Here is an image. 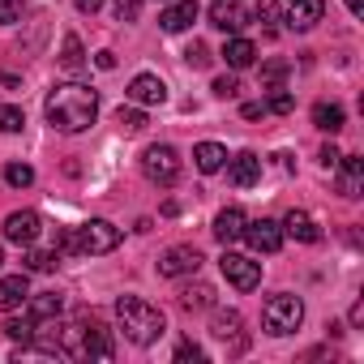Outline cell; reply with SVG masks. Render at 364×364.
I'll use <instances>...</instances> for the list:
<instances>
[{
	"label": "cell",
	"mask_w": 364,
	"mask_h": 364,
	"mask_svg": "<svg viewBox=\"0 0 364 364\" xmlns=\"http://www.w3.org/2000/svg\"><path fill=\"white\" fill-rule=\"evenodd\" d=\"M193 163H198V171H219L223 163H228V150L219 146V141H202V146H193Z\"/></svg>",
	"instance_id": "cell-20"
},
{
	"label": "cell",
	"mask_w": 364,
	"mask_h": 364,
	"mask_svg": "<svg viewBox=\"0 0 364 364\" xmlns=\"http://www.w3.org/2000/svg\"><path fill=\"white\" fill-rule=\"evenodd\" d=\"M240 326H245V321H240V313H232V309H228V313H215V326H210V330H215V338H223V343H228V338H240Z\"/></svg>",
	"instance_id": "cell-26"
},
{
	"label": "cell",
	"mask_w": 364,
	"mask_h": 364,
	"mask_svg": "<svg viewBox=\"0 0 364 364\" xmlns=\"http://www.w3.org/2000/svg\"><path fill=\"white\" fill-rule=\"evenodd\" d=\"M266 116V103H245V120H262Z\"/></svg>",
	"instance_id": "cell-41"
},
{
	"label": "cell",
	"mask_w": 364,
	"mask_h": 364,
	"mask_svg": "<svg viewBox=\"0 0 364 364\" xmlns=\"http://www.w3.org/2000/svg\"><path fill=\"white\" fill-rule=\"evenodd\" d=\"M116 245H120V228L107 223V219H90V223L69 228V232L60 236V249H65V253H90V257L112 253Z\"/></svg>",
	"instance_id": "cell-3"
},
{
	"label": "cell",
	"mask_w": 364,
	"mask_h": 364,
	"mask_svg": "<svg viewBox=\"0 0 364 364\" xmlns=\"http://www.w3.org/2000/svg\"><path fill=\"white\" fill-rule=\"evenodd\" d=\"M338 159H343V154H338L334 146H326V150H321V167H338Z\"/></svg>",
	"instance_id": "cell-42"
},
{
	"label": "cell",
	"mask_w": 364,
	"mask_h": 364,
	"mask_svg": "<svg viewBox=\"0 0 364 364\" xmlns=\"http://www.w3.org/2000/svg\"><path fill=\"white\" fill-rule=\"evenodd\" d=\"M283 77H287V65H283V60L266 65V86H270V90H274V86H283Z\"/></svg>",
	"instance_id": "cell-36"
},
{
	"label": "cell",
	"mask_w": 364,
	"mask_h": 364,
	"mask_svg": "<svg viewBox=\"0 0 364 364\" xmlns=\"http://www.w3.org/2000/svg\"><path fill=\"white\" fill-rule=\"evenodd\" d=\"M73 5H77V14H99L103 0H73Z\"/></svg>",
	"instance_id": "cell-39"
},
{
	"label": "cell",
	"mask_w": 364,
	"mask_h": 364,
	"mask_svg": "<svg viewBox=\"0 0 364 364\" xmlns=\"http://www.w3.org/2000/svg\"><path fill=\"white\" fill-rule=\"evenodd\" d=\"M185 60H189L193 69H206V65H210V52H206V43H193V48L185 52Z\"/></svg>",
	"instance_id": "cell-35"
},
{
	"label": "cell",
	"mask_w": 364,
	"mask_h": 364,
	"mask_svg": "<svg viewBox=\"0 0 364 364\" xmlns=\"http://www.w3.org/2000/svg\"><path fill=\"white\" fill-rule=\"evenodd\" d=\"M56 266V253L52 249H31L26 253V270H52Z\"/></svg>",
	"instance_id": "cell-31"
},
{
	"label": "cell",
	"mask_w": 364,
	"mask_h": 364,
	"mask_svg": "<svg viewBox=\"0 0 364 364\" xmlns=\"http://www.w3.org/2000/svg\"><path fill=\"white\" fill-rule=\"evenodd\" d=\"M137 9H141L137 0H116V18L120 22H137Z\"/></svg>",
	"instance_id": "cell-38"
},
{
	"label": "cell",
	"mask_w": 364,
	"mask_h": 364,
	"mask_svg": "<svg viewBox=\"0 0 364 364\" xmlns=\"http://www.w3.org/2000/svg\"><path fill=\"white\" fill-rule=\"evenodd\" d=\"M296 107V99H291V90H283V86H274V95H270V103H266V112H279V116H287Z\"/></svg>",
	"instance_id": "cell-30"
},
{
	"label": "cell",
	"mask_w": 364,
	"mask_h": 364,
	"mask_svg": "<svg viewBox=\"0 0 364 364\" xmlns=\"http://www.w3.org/2000/svg\"><path fill=\"white\" fill-rule=\"evenodd\" d=\"M202 355H206V351H202L198 343H189V338L180 343V347H176V360H180V364H185V360H202Z\"/></svg>",
	"instance_id": "cell-37"
},
{
	"label": "cell",
	"mask_w": 364,
	"mask_h": 364,
	"mask_svg": "<svg viewBox=\"0 0 364 364\" xmlns=\"http://www.w3.org/2000/svg\"><path fill=\"white\" fill-rule=\"evenodd\" d=\"M22 124H26V116H22V107H0V133H22Z\"/></svg>",
	"instance_id": "cell-29"
},
{
	"label": "cell",
	"mask_w": 364,
	"mask_h": 364,
	"mask_svg": "<svg viewBox=\"0 0 364 364\" xmlns=\"http://www.w3.org/2000/svg\"><path fill=\"white\" fill-rule=\"evenodd\" d=\"M0 262H5V253H0Z\"/></svg>",
	"instance_id": "cell-45"
},
{
	"label": "cell",
	"mask_w": 364,
	"mask_h": 364,
	"mask_svg": "<svg viewBox=\"0 0 364 364\" xmlns=\"http://www.w3.org/2000/svg\"><path fill=\"white\" fill-rule=\"evenodd\" d=\"M116 317H120V326H124V338L137 343V347H150V343L167 330L163 313H159L154 304H146L141 296H120V300H116Z\"/></svg>",
	"instance_id": "cell-2"
},
{
	"label": "cell",
	"mask_w": 364,
	"mask_h": 364,
	"mask_svg": "<svg viewBox=\"0 0 364 364\" xmlns=\"http://www.w3.org/2000/svg\"><path fill=\"white\" fill-rule=\"evenodd\" d=\"M26 9V0H0V26H14Z\"/></svg>",
	"instance_id": "cell-32"
},
{
	"label": "cell",
	"mask_w": 364,
	"mask_h": 364,
	"mask_svg": "<svg viewBox=\"0 0 364 364\" xmlns=\"http://www.w3.org/2000/svg\"><path fill=\"white\" fill-rule=\"evenodd\" d=\"M219 266H223V279H228L236 291H253V287L262 283V262H253V257H245V253H223Z\"/></svg>",
	"instance_id": "cell-7"
},
{
	"label": "cell",
	"mask_w": 364,
	"mask_h": 364,
	"mask_svg": "<svg viewBox=\"0 0 364 364\" xmlns=\"http://www.w3.org/2000/svg\"><path fill=\"white\" fill-rule=\"evenodd\" d=\"M360 321H364V300L351 304V326H360Z\"/></svg>",
	"instance_id": "cell-43"
},
{
	"label": "cell",
	"mask_w": 364,
	"mask_h": 364,
	"mask_svg": "<svg viewBox=\"0 0 364 364\" xmlns=\"http://www.w3.org/2000/svg\"><path fill=\"white\" fill-rule=\"evenodd\" d=\"M60 351L73 360H112V338L99 321H77L69 330H60Z\"/></svg>",
	"instance_id": "cell-4"
},
{
	"label": "cell",
	"mask_w": 364,
	"mask_h": 364,
	"mask_svg": "<svg viewBox=\"0 0 364 364\" xmlns=\"http://www.w3.org/2000/svg\"><path fill=\"white\" fill-rule=\"evenodd\" d=\"M321 18H326L321 0H287V26L291 31H313Z\"/></svg>",
	"instance_id": "cell-14"
},
{
	"label": "cell",
	"mask_w": 364,
	"mask_h": 364,
	"mask_svg": "<svg viewBox=\"0 0 364 364\" xmlns=\"http://www.w3.org/2000/svg\"><path fill=\"white\" fill-rule=\"evenodd\" d=\"M39 232H43V219H39L35 210H14V215L5 219V240H9V245H35Z\"/></svg>",
	"instance_id": "cell-10"
},
{
	"label": "cell",
	"mask_w": 364,
	"mask_h": 364,
	"mask_svg": "<svg viewBox=\"0 0 364 364\" xmlns=\"http://www.w3.org/2000/svg\"><path fill=\"white\" fill-rule=\"evenodd\" d=\"M116 120L129 129V133H137V129H146V112H137V107H120L116 112Z\"/></svg>",
	"instance_id": "cell-33"
},
{
	"label": "cell",
	"mask_w": 364,
	"mask_h": 364,
	"mask_svg": "<svg viewBox=\"0 0 364 364\" xmlns=\"http://www.w3.org/2000/svg\"><path fill=\"white\" fill-rule=\"evenodd\" d=\"M141 171H146V180L150 185H176L180 180V154L171 150V146H146V154H141Z\"/></svg>",
	"instance_id": "cell-6"
},
{
	"label": "cell",
	"mask_w": 364,
	"mask_h": 364,
	"mask_svg": "<svg viewBox=\"0 0 364 364\" xmlns=\"http://www.w3.org/2000/svg\"><path fill=\"white\" fill-rule=\"evenodd\" d=\"M124 95H129L137 107H163V103H167V86H163V77H154V73H137Z\"/></svg>",
	"instance_id": "cell-9"
},
{
	"label": "cell",
	"mask_w": 364,
	"mask_h": 364,
	"mask_svg": "<svg viewBox=\"0 0 364 364\" xmlns=\"http://www.w3.org/2000/svg\"><path fill=\"white\" fill-rule=\"evenodd\" d=\"M343 163V198H360V185H364V159H355V154H343L338 159Z\"/></svg>",
	"instance_id": "cell-19"
},
{
	"label": "cell",
	"mask_w": 364,
	"mask_h": 364,
	"mask_svg": "<svg viewBox=\"0 0 364 364\" xmlns=\"http://www.w3.org/2000/svg\"><path fill=\"white\" fill-rule=\"evenodd\" d=\"M198 14H202L198 0H171V5L159 14V26H163L167 35H180V31H189V26L198 22Z\"/></svg>",
	"instance_id": "cell-11"
},
{
	"label": "cell",
	"mask_w": 364,
	"mask_h": 364,
	"mask_svg": "<svg viewBox=\"0 0 364 364\" xmlns=\"http://www.w3.org/2000/svg\"><path fill=\"white\" fill-rule=\"evenodd\" d=\"M202 270V253L193 245H171L163 257H159V274L163 279H180V274H198Z\"/></svg>",
	"instance_id": "cell-8"
},
{
	"label": "cell",
	"mask_w": 364,
	"mask_h": 364,
	"mask_svg": "<svg viewBox=\"0 0 364 364\" xmlns=\"http://www.w3.org/2000/svg\"><path fill=\"white\" fill-rule=\"evenodd\" d=\"M245 22H249V14L236 5V0H215V5H210V26H219V31L236 35Z\"/></svg>",
	"instance_id": "cell-16"
},
{
	"label": "cell",
	"mask_w": 364,
	"mask_h": 364,
	"mask_svg": "<svg viewBox=\"0 0 364 364\" xmlns=\"http://www.w3.org/2000/svg\"><path fill=\"white\" fill-rule=\"evenodd\" d=\"M223 60H228L232 69H249V65L257 60V48H253L249 39H228V48H223Z\"/></svg>",
	"instance_id": "cell-22"
},
{
	"label": "cell",
	"mask_w": 364,
	"mask_h": 364,
	"mask_svg": "<svg viewBox=\"0 0 364 364\" xmlns=\"http://www.w3.org/2000/svg\"><path fill=\"white\" fill-rule=\"evenodd\" d=\"M95 65H99L103 73H107V69H116V52H99V56H95Z\"/></svg>",
	"instance_id": "cell-40"
},
{
	"label": "cell",
	"mask_w": 364,
	"mask_h": 364,
	"mask_svg": "<svg viewBox=\"0 0 364 364\" xmlns=\"http://www.w3.org/2000/svg\"><path fill=\"white\" fill-rule=\"evenodd\" d=\"M60 65L69 73H82L86 69V52H82V39L77 35H65V48H60Z\"/></svg>",
	"instance_id": "cell-25"
},
{
	"label": "cell",
	"mask_w": 364,
	"mask_h": 364,
	"mask_svg": "<svg viewBox=\"0 0 364 364\" xmlns=\"http://www.w3.org/2000/svg\"><path fill=\"white\" fill-rule=\"evenodd\" d=\"M279 228H283V236H291V240H300V245H317V240H321L317 219H313V215H304V210H291Z\"/></svg>",
	"instance_id": "cell-15"
},
{
	"label": "cell",
	"mask_w": 364,
	"mask_h": 364,
	"mask_svg": "<svg viewBox=\"0 0 364 364\" xmlns=\"http://www.w3.org/2000/svg\"><path fill=\"white\" fill-rule=\"evenodd\" d=\"M26 300H31V317H35V321L60 317V309H65V296H60V291H39V296H26Z\"/></svg>",
	"instance_id": "cell-21"
},
{
	"label": "cell",
	"mask_w": 364,
	"mask_h": 364,
	"mask_svg": "<svg viewBox=\"0 0 364 364\" xmlns=\"http://www.w3.org/2000/svg\"><path fill=\"white\" fill-rule=\"evenodd\" d=\"M245 240L257 253H279L283 249V228L274 219H253V223H245Z\"/></svg>",
	"instance_id": "cell-12"
},
{
	"label": "cell",
	"mask_w": 364,
	"mask_h": 364,
	"mask_svg": "<svg viewBox=\"0 0 364 364\" xmlns=\"http://www.w3.org/2000/svg\"><path fill=\"white\" fill-rule=\"evenodd\" d=\"M5 338L9 343H22V347H31V338H35V317H14V321H5Z\"/></svg>",
	"instance_id": "cell-27"
},
{
	"label": "cell",
	"mask_w": 364,
	"mask_h": 364,
	"mask_svg": "<svg viewBox=\"0 0 364 364\" xmlns=\"http://www.w3.org/2000/svg\"><path fill=\"white\" fill-rule=\"evenodd\" d=\"M228 180L236 189H253L257 180H262V159L253 154V150H240L232 163H228Z\"/></svg>",
	"instance_id": "cell-13"
},
{
	"label": "cell",
	"mask_w": 364,
	"mask_h": 364,
	"mask_svg": "<svg viewBox=\"0 0 364 364\" xmlns=\"http://www.w3.org/2000/svg\"><path fill=\"white\" fill-rule=\"evenodd\" d=\"M180 304H185L189 313H193V309H210V304H215V287H210V283H189L185 291H180Z\"/></svg>",
	"instance_id": "cell-23"
},
{
	"label": "cell",
	"mask_w": 364,
	"mask_h": 364,
	"mask_svg": "<svg viewBox=\"0 0 364 364\" xmlns=\"http://www.w3.org/2000/svg\"><path fill=\"white\" fill-rule=\"evenodd\" d=\"M313 124H317L321 133H338V129H343V107H338V103H317V107H313Z\"/></svg>",
	"instance_id": "cell-24"
},
{
	"label": "cell",
	"mask_w": 364,
	"mask_h": 364,
	"mask_svg": "<svg viewBox=\"0 0 364 364\" xmlns=\"http://www.w3.org/2000/svg\"><path fill=\"white\" fill-rule=\"evenodd\" d=\"M5 185H14V189L35 185V167H31V163H9V167H5Z\"/></svg>",
	"instance_id": "cell-28"
},
{
	"label": "cell",
	"mask_w": 364,
	"mask_h": 364,
	"mask_svg": "<svg viewBox=\"0 0 364 364\" xmlns=\"http://www.w3.org/2000/svg\"><path fill=\"white\" fill-rule=\"evenodd\" d=\"M347 9L351 14H364V0H347Z\"/></svg>",
	"instance_id": "cell-44"
},
{
	"label": "cell",
	"mask_w": 364,
	"mask_h": 364,
	"mask_svg": "<svg viewBox=\"0 0 364 364\" xmlns=\"http://www.w3.org/2000/svg\"><path fill=\"white\" fill-rule=\"evenodd\" d=\"M215 95H219V99H236V95H240V82H236L232 73H228V77H215Z\"/></svg>",
	"instance_id": "cell-34"
},
{
	"label": "cell",
	"mask_w": 364,
	"mask_h": 364,
	"mask_svg": "<svg viewBox=\"0 0 364 364\" xmlns=\"http://www.w3.org/2000/svg\"><path fill=\"white\" fill-rule=\"evenodd\" d=\"M43 112H48V124H52V129H60V133H82V129H90L95 116H99V95H95L90 86H82V82H65V86H56V90L48 95Z\"/></svg>",
	"instance_id": "cell-1"
},
{
	"label": "cell",
	"mask_w": 364,
	"mask_h": 364,
	"mask_svg": "<svg viewBox=\"0 0 364 364\" xmlns=\"http://www.w3.org/2000/svg\"><path fill=\"white\" fill-rule=\"evenodd\" d=\"M26 296H31L26 274H9V279H0V313L22 309V304H26Z\"/></svg>",
	"instance_id": "cell-17"
},
{
	"label": "cell",
	"mask_w": 364,
	"mask_h": 364,
	"mask_svg": "<svg viewBox=\"0 0 364 364\" xmlns=\"http://www.w3.org/2000/svg\"><path fill=\"white\" fill-rule=\"evenodd\" d=\"M245 210L240 206H228V210H219V219H215V236L223 240V245H232V240H245Z\"/></svg>",
	"instance_id": "cell-18"
},
{
	"label": "cell",
	"mask_w": 364,
	"mask_h": 364,
	"mask_svg": "<svg viewBox=\"0 0 364 364\" xmlns=\"http://www.w3.org/2000/svg\"><path fill=\"white\" fill-rule=\"evenodd\" d=\"M262 321H266L270 334H291V330H300V321H304V304H300V296H287V291L270 296L266 309H262Z\"/></svg>",
	"instance_id": "cell-5"
}]
</instances>
